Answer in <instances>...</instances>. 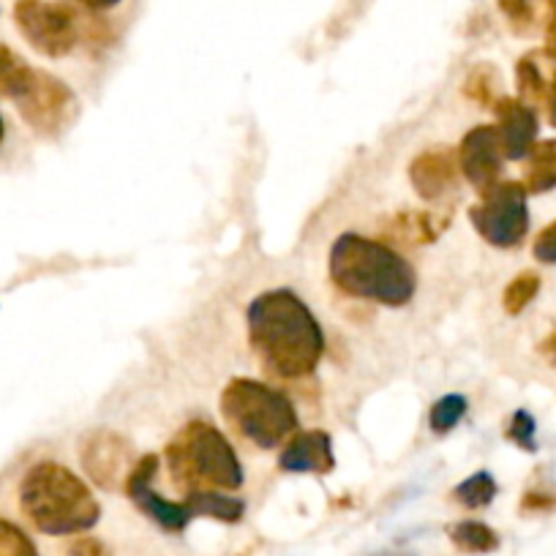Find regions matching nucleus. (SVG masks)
<instances>
[{"label": "nucleus", "instance_id": "nucleus-27", "mask_svg": "<svg viewBox=\"0 0 556 556\" xmlns=\"http://www.w3.org/2000/svg\"><path fill=\"white\" fill-rule=\"evenodd\" d=\"M505 437L513 442V445L521 447V451L527 453L538 451V442H534V417L529 415L527 409H518L516 415L510 417Z\"/></svg>", "mask_w": 556, "mask_h": 556}, {"label": "nucleus", "instance_id": "nucleus-22", "mask_svg": "<svg viewBox=\"0 0 556 556\" xmlns=\"http://www.w3.org/2000/svg\"><path fill=\"white\" fill-rule=\"evenodd\" d=\"M540 292V276L532 270H523L513 278L510 285L505 287V295H502V306H505L507 314H521L529 303L538 298Z\"/></svg>", "mask_w": 556, "mask_h": 556}, {"label": "nucleus", "instance_id": "nucleus-31", "mask_svg": "<svg viewBox=\"0 0 556 556\" xmlns=\"http://www.w3.org/2000/svg\"><path fill=\"white\" fill-rule=\"evenodd\" d=\"M545 55L556 61V12L548 20V25H545Z\"/></svg>", "mask_w": 556, "mask_h": 556}, {"label": "nucleus", "instance_id": "nucleus-19", "mask_svg": "<svg viewBox=\"0 0 556 556\" xmlns=\"http://www.w3.org/2000/svg\"><path fill=\"white\" fill-rule=\"evenodd\" d=\"M388 229L393 232L395 240L415 245V243H429V240H434L437 235L445 229V222L437 224L434 213L415 211V213H401V216H395L393 222L388 224Z\"/></svg>", "mask_w": 556, "mask_h": 556}, {"label": "nucleus", "instance_id": "nucleus-33", "mask_svg": "<svg viewBox=\"0 0 556 556\" xmlns=\"http://www.w3.org/2000/svg\"><path fill=\"white\" fill-rule=\"evenodd\" d=\"M540 350H543V352L554 350V352H551V361H556V330H554V333H551V339L543 341V346H540Z\"/></svg>", "mask_w": 556, "mask_h": 556}, {"label": "nucleus", "instance_id": "nucleus-34", "mask_svg": "<svg viewBox=\"0 0 556 556\" xmlns=\"http://www.w3.org/2000/svg\"><path fill=\"white\" fill-rule=\"evenodd\" d=\"M3 137H7V126H3V117H0V142H3Z\"/></svg>", "mask_w": 556, "mask_h": 556}, {"label": "nucleus", "instance_id": "nucleus-2", "mask_svg": "<svg viewBox=\"0 0 556 556\" xmlns=\"http://www.w3.org/2000/svg\"><path fill=\"white\" fill-rule=\"evenodd\" d=\"M330 278L344 295L382 306H406L417 290L415 267L379 240L344 232L330 249Z\"/></svg>", "mask_w": 556, "mask_h": 556}, {"label": "nucleus", "instance_id": "nucleus-1", "mask_svg": "<svg viewBox=\"0 0 556 556\" xmlns=\"http://www.w3.org/2000/svg\"><path fill=\"white\" fill-rule=\"evenodd\" d=\"M249 339L267 371L281 379L314 374L325 352V333L317 317L290 290L262 292L251 301Z\"/></svg>", "mask_w": 556, "mask_h": 556}, {"label": "nucleus", "instance_id": "nucleus-18", "mask_svg": "<svg viewBox=\"0 0 556 556\" xmlns=\"http://www.w3.org/2000/svg\"><path fill=\"white\" fill-rule=\"evenodd\" d=\"M36 72H39V68L28 66L12 47L0 45V93L20 101L28 93L30 85H34Z\"/></svg>", "mask_w": 556, "mask_h": 556}, {"label": "nucleus", "instance_id": "nucleus-11", "mask_svg": "<svg viewBox=\"0 0 556 556\" xmlns=\"http://www.w3.org/2000/svg\"><path fill=\"white\" fill-rule=\"evenodd\" d=\"M502 153L500 134L494 126H475L458 148V169L467 175L469 184L478 189V194H489L502 175Z\"/></svg>", "mask_w": 556, "mask_h": 556}, {"label": "nucleus", "instance_id": "nucleus-25", "mask_svg": "<svg viewBox=\"0 0 556 556\" xmlns=\"http://www.w3.org/2000/svg\"><path fill=\"white\" fill-rule=\"evenodd\" d=\"M496 85H500V74H496V68L489 66V63H480V66H475L472 72H469L467 85H464V93H467L472 101H478V104L494 106L496 101H500L496 99Z\"/></svg>", "mask_w": 556, "mask_h": 556}, {"label": "nucleus", "instance_id": "nucleus-5", "mask_svg": "<svg viewBox=\"0 0 556 556\" xmlns=\"http://www.w3.org/2000/svg\"><path fill=\"white\" fill-rule=\"evenodd\" d=\"M222 412L238 434L265 451L278 447L298 431V412L292 401L249 377L232 379L224 388Z\"/></svg>", "mask_w": 556, "mask_h": 556}, {"label": "nucleus", "instance_id": "nucleus-14", "mask_svg": "<svg viewBox=\"0 0 556 556\" xmlns=\"http://www.w3.org/2000/svg\"><path fill=\"white\" fill-rule=\"evenodd\" d=\"M458 162L445 148L424 151L409 164V180L424 200H437L456 186Z\"/></svg>", "mask_w": 556, "mask_h": 556}, {"label": "nucleus", "instance_id": "nucleus-30", "mask_svg": "<svg viewBox=\"0 0 556 556\" xmlns=\"http://www.w3.org/2000/svg\"><path fill=\"white\" fill-rule=\"evenodd\" d=\"M556 505L554 496H545V494H527L523 496V510H551Z\"/></svg>", "mask_w": 556, "mask_h": 556}, {"label": "nucleus", "instance_id": "nucleus-10", "mask_svg": "<svg viewBox=\"0 0 556 556\" xmlns=\"http://www.w3.org/2000/svg\"><path fill=\"white\" fill-rule=\"evenodd\" d=\"M79 462L96 485L115 491L131 472V445L115 431H93L79 445Z\"/></svg>", "mask_w": 556, "mask_h": 556}, {"label": "nucleus", "instance_id": "nucleus-7", "mask_svg": "<svg viewBox=\"0 0 556 556\" xmlns=\"http://www.w3.org/2000/svg\"><path fill=\"white\" fill-rule=\"evenodd\" d=\"M469 222L485 243L496 249H516L529 232V207L523 184H496L469 211Z\"/></svg>", "mask_w": 556, "mask_h": 556}, {"label": "nucleus", "instance_id": "nucleus-23", "mask_svg": "<svg viewBox=\"0 0 556 556\" xmlns=\"http://www.w3.org/2000/svg\"><path fill=\"white\" fill-rule=\"evenodd\" d=\"M516 85H518V96H521L523 104L534 106L548 96V83L540 74V66L534 63V58H521L516 63Z\"/></svg>", "mask_w": 556, "mask_h": 556}, {"label": "nucleus", "instance_id": "nucleus-32", "mask_svg": "<svg viewBox=\"0 0 556 556\" xmlns=\"http://www.w3.org/2000/svg\"><path fill=\"white\" fill-rule=\"evenodd\" d=\"M545 99H548V117H551V123L556 126V74H554V79H551L548 96H545Z\"/></svg>", "mask_w": 556, "mask_h": 556}, {"label": "nucleus", "instance_id": "nucleus-29", "mask_svg": "<svg viewBox=\"0 0 556 556\" xmlns=\"http://www.w3.org/2000/svg\"><path fill=\"white\" fill-rule=\"evenodd\" d=\"M68 556H112L99 538H77L68 545Z\"/></svg>", "mask_w": 556, "mask_h": 556}, {"label": "nucleus", "instance_id": "nucleus-3", "mask_svg": "<svg viewBox=\"0 0 556 556\" xmlns=\"http://www.w3.org/2000/svg\"><path fill=\"white\" fill-rule=\"evenodd\" d=\"M20 507L39 532L83 534L101 518L93 491L72 469L55 462H41L25 472L20 483Z\"/></svg>", "mask_w": 556, "mask_h": 556}, {"label": "nucleus", "instance_id": "nucleus-13", "mask_svg": "<svg viewBox=\"0 0 556 556\" xmlns=\"http://www.w3.org/2000/svg\"><path fill=\"white\" fill-rule=\"evenodd\" d=\"M278 467L285 472H317L325 475L336 467L333 442L323 429L301 431L287 442V447L278 456Z\"/></svg>", "mask_w": 556, "mask_h": 556}, {"label": "nucleus", "instance_id": "nucleus-20", "mask_svg": "<svg viewBox=\"0 0 556 556\" xmlns=\"http://www.w3.org/2000/svg\"><path fill=\"white\" fill-rule=\"evenodd\" d=\"M447 534L462 554H494L500 548V534L483 521H462L447 529Z\"/></svg>", "mask_w": 556, "mask_h": 556}, {"label": "nucleus", "instance_id": "nucleus-8", "mask_svg": "<svg viewBox=\"0 0 556 556\" xmlns=\"http://www.w3.org/2000/svg\"><path fill=\"white\" fill-rule=\"evenodd\" d=\"M17 106L28 126L45 137L61 134L77 115V99L68 90V85L47 72H36L34 85L17 101Z\"/></svg>", "mask_w": 556, "mask_h": 556}, {"label": "nucleus", "instance_id": "nucleus-26", "mask_svg": "<svg viewBox=\"0 0 556 556\" xmlns=\"http://www.w3.org/2000/svg\"><path fill=\"white\" fill-rule=\"evenodd\" d=\"M0 556H41L34 540L12 523L9 518L0 516Z\"/></svg>", "mask_w": 556, "mask_h": 556}, {"label": "nucleus", "instance_id": "nucleus-16", "mask_svg": "<svg viewBox=\"0 0 556 556\" xmlns=\"http://www.w3.org/2000/svg\"><path fill=\"white\" fill-rule=\"evenodd\" d=\"M523 189L527 194H545V191L556 189V139L534 142V148L529 151Z\"/></svg>", "mask_w": 556, "mask_h": 556}, {"label": "nucleus", "instance_id": "nucleus-9", "mask_svg": "<svg viewBox=\"0 0 556 556\" xmlns=\"http://www.w3.org/2000/svg\"><path fill=\"white\" fill-rule=\"evenodd\" d=\"M156 472L159 458L153 456V453H148V456H142L139 462H134L131 472H128L126 483H123V491H126L128 500H131L139 510L146 513L148 518H153L159 527L167 529V532H180L194 516H191V510L186 507V502H169L153 491Z\"/></svg>", "mask_w": 556, "mask_h": 556}, {"label": "nucleus", "instance_id": "nucleus-12", "mask_svg": "<svg viewBox=\"0 0 556 556\" xmlns=\"http://www.w3.org/2000/svg\"><path fill=\"white\" fill-rule=\"evenodd\" d=\"M496 112V134H500V146L505 159H527L538 139V115L521 99H500L494 104Z\"/></svg>", "mask_w": 556, "mask_h": 556}, {"label": "nucleus", "instance_id": "nucleus-17", "mask_svg": "<svg viewBox=\"0 0 556 556\" xmlns=\"http://www.w3.org/2000/svg\"><path fill=\"white\" fill-rule=\"evenodd\" d=\"M186 507L191 510V516H207L224 523H238L245 513L243 502L235 500V496H224L211 489L186 494Z\"/></svg>", "mask_w": 556, "mask_h": 556}, {"label": "nucleus", "instance_id": "nucleus-6", "mask_svg": "<svg viewBox=\"0 0 556 556\" xmlns=\"http://www.w3.org/2000/svg\"><path fill=\"white\" fill-rule=\"evenodd\" d=\"M14 23L23 39L47 58L68 55L83 39L79 12L58 0H17Z\"/></svg>", "mask_w": 556, "mask_h": 556}, {"label": "nucleus", "instance_id": "nucleus-4", "mask_svg": "<svg viewBox=\"0 0 556 556\" xmlns=\"http://www.w3.org/2000/svg\"><path fill=\"white\" fill-rule=\"evenodd\" d=\"M167 467L178 489L191 491H238L243 485V467L232 445L216 426L194 420L167 447Z\"/></svg>", "mask_w": 556, "mask_h": 556}, {"label": "nucleus", "instance_id": "nucleus-28", "mask_svg": "<svg viewBox=\"0 0 556 556\" xmlns=\"http://www.w3.org/2000/svg\"><path fill=\"white\" fill-rule=\"evenodd\" d=\"M532 251L540 262H545V265H556V222H551L548 227L534 238Z\"/></svg>", "mask_w": 556, "mask_h": 556}, {"label": "nucleus", "instance_id": "nucleus-21", "mask_svg": "<svg viewBox=\"0 0 556 556\" xmlns=\"http://www.w3.org/2000/svg\"><path fill=\"white\" fill-rule=\"evenodd\" d=\"M453 496H456V502H462L464 507H469V510H480V507L494 502L496 480L491 478V472H475L456 485Z\"/></svg>", "mask_w": 556, "mask_h": 556}, {"label": "nucleus", "instance_id": "nucleus-24", "mask_svg": "<svg viewBox=\"0 0 556 556\" xmlns=\"http://www.w3.org/2000/svg\"><path fill=\"white\" fill-rule=\"evenodd\" d=\"M464 415H467V399H464V395L458 393L442 395L429 412L431 431H437V434H447V431H453L458 424H462Z\"/></svg>", "mask_w": 556, "mask_h": 556}, {"label": "nucleus", "instance_id": "nucleus-15", "mask_svg": "<svg viewBox=\"0 0 556 556\" xmlns=\"http://www.w3.org/2000/svg\"><path fill=\"white\" fill-rule=\"evenodd\" d=\"M500 12L516 36H534L545 30L556 12V0H500Z\"/></svg>", "mask_w": 556, "mask_h": 556}]
</instances>
